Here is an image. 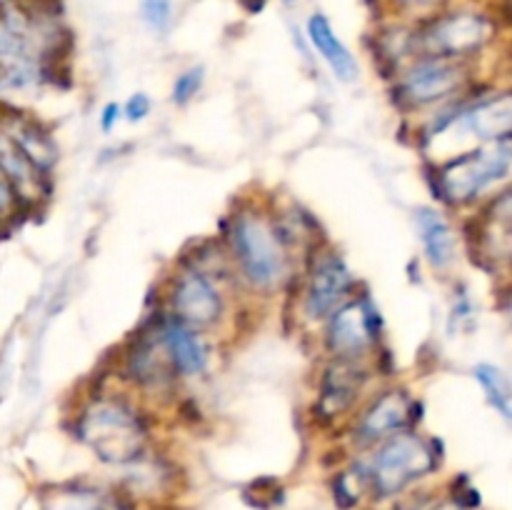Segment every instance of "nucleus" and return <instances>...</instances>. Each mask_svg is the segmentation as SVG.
I'll return each instance as SVG.
<instances>
[{
    "instance_id": "19",
    "label": "nucleus",
    "mask_w": 512,
    "mask_h": 510,
    "mask_svg": "<svg viewBox=\"0 0 512 510\" xmlns=\"http://www.w3.org/2000/svg\"><path fill=\"white\" fill-rule=\"evenodd\" d=\"M308 38L320 53V58L333 70L335 78L343 80V83H353L358 78V60L345 48V43L338 38V33H335L333 25H330V20L323 13H315L308 18Z\"/></svg>"
},
{
    "instance_id": "21",
    "label": "nucleus",
    "mask_w": 512,
    "mask_h": 510,
    "mask_svg": "<svg viewBox=\"0 0 512 510\" xmlns=\"http://www.w3.org/2000/svg\"><path fill=\"white\" fill-rule=\"evenodd\" d=\"M473 378L478 380V385L483 388L485 400L490 403V408L498 410L503 415V420L512 418V385L508 373L503 368L493 363H478L473 368Z\"/></svg>"
},
{
    "instance_id": "12",
    "label": "nucleus",
    "mask_w": 512,
    "mask_h": 510,
    "mask_svg": "<svg viewBox=\"0 0 512 510\" xmlns=\"http://www.w3.org/2000/svg\"><path fill=\"white\" fill-rule=\"evenodd\" d=\"M413 410L415 403L405 390H385L360 415L358 425H355V440L365 448L378 445L388 435L410 428L413 425Z\"/></svg>"
},
{
    "instance_id": "14",
    "label": "nucleus",
    "mask_w": 512,
    "mask_h": 510,
    "mask_svg": "<svg viewBox=\"0 0 512 510\" xmlns=\"http://www.w3.org/2000/svg\"><path fill=\"white\" fill-rule=\"evenodd\" d=\"M128 373L135 383L148 385H163L175 378L173 363H170L168 348L163 340V323L155 325L145 335H138L128 353Z\"/></svg>"
},
{
    "instance_id": "5",
    "label": "nucleus",
    "mask_w": 512,
    "mask_h": 510,
    "mask_svg": "<svg viewBox=\"0 0 512 510\" xmlns=\"http://www.w3.org/2000/svg\"><path fill=\"white\" fill-rule=\"evenodd\" d=\"M495 38V20L478 10H450L408 35L413 58L468 60Z\"/></svg>"
},
{
    "instance_id": "22",
    "label": "nucleus",
    "mask_w": 512,
    "mask_h": 510,
    "mask_svg": "<svg viewBox=\"0 0 512 510\" xmlns=\"http://www.w3.org/2000/svg\"><path fill=\"white\" fill-rule=\"evenodd\" d=\"M43 510H108V500L90 485H63L43 500Z\"/></svg>"
},
{
    "instance_id": "4",
    "label": "nucleus",
    "mask_w": 512,
    "mask_h": 510,
    "mask_svg": "<svg viewBox=\"0 0 512 510\" xmlns=\"http://www.w3.org/2000/svg\"><path fill=\"white\" fill-rule=\"evenodd\" d=\"M230 248L253 288L273 290L288 278L290 255L285 238L265 215L240 210L230 215Z\"/></svg>"
},
{
    "instance_id": "3",
    "label": "nucleus",
    "mask_w": 512,
    "mask_h": 510,
    "mask_svg": "<svg viewBox=\"0 0 512 510\" xmlns=\"http://www.w3.org/2000/svg\"><path fill=\"white\" fill-rule=\"evenodd\" d=\"M433 440H425L418 430L405 428L375 445L373 455L363 465L365 485L375 498H395L420 478L438 468Z\"/></svg>"
},
{
    "instance_id": "29",
    "label": "nucleus",
    "mask_w": 512,
    "mask_h": 510,
    "mask_svg": "<svg viewBox=\"0 0 512 510\" xmlns=\"http://www.w3.org/2000/svg\"><path fill=\"white\" fill-rule=\"evenodd\" d=\"M13 208H15L13 188H10V185H8L5 175L0 173V218H5V215H8Z\"/></svg>"
},
{
    "instance_id": "15",
    "label": "nucleus",
    "mask_w": 512,
    "mask_h": 510,
    "mask_svg": "<svg viewBox=\"0 0 512 510\" xmlns=\"http://www.w3.org/2000/svg\"><path fill=\"white\" fill-rule=\"evenodd\" d=\"M512 200L510 190H503L493 203L488 205V213L480 218V228L475 240H478V255L488 260L490 265L508 263L512 248Z\"/></svg>"
},
{
    "instance_id": "8",
    "label": "nucleus",
    "mask_w": 512,
    "mask_h": 510,
    "mask_svg": "<svg viewBox=\"0 0 512 510\" xmlns=\"http://www.w3.org/2000/svg\"><path fill=\"white\" fill-rule=\"evenodd\" d=\"M378 310L368 295L355 300H345L340 308L328 315V328H325V343L335 358L360 360L375 345L380 335Z\"/></svg>"
},
{
    "instance_id": "30",
    "label": "nucleus",
    "mask_w": 512,
    "mask_h": 510,
    "mask_svg": "<svg viewBox=\"0 0 512 510\" xmlns=\"http://www.w3.org/2000/svg\"><path fill=\"white\" fill-rule=\"evenodd\" d=\"M393 3L403 5V8H423V5H433L438 0H393Z\"/></svg>"
},
{
    "instance_id": "20",
    "label": "nucleus",
    "mask_w": 512,
    "mask_h": 510,
    "mask_svg": "<svg viewBox=\"0 0 512 510\" xmlns=\"http://www.w3.org/2000/svg\"><path fill=\"white\" fill-rule=\"evenodd\" d=\"M415 225H418L420 243H423L425 258L435 270H443L455 258V230L445 220V215L435 208L415 210Z\"/></svg>"
},
{
    "instance_id": "1",
    "label": "nucleus",
    "mask_w": 512,
    "mask_h": 510,
    "mask_svg": "<svg viewBox=\"0 0 512 510\" xmlns=\"http://www.w3.org/2000/svg\"><path fill=\"white\" fill-rule=\"evenodd\" d=\"M60 30L50 13L18 0L0 8V93L38 88L48 80Z\"/></svg>"
},
{
    "instance_id": "32",
    "label": "nucleus",
    "mask_w": 512,
    "mask_h": 510,
    "mask_svg": "<svg viewBox=\"0 0 512 510\" xmlns=\"http://www.w3.org/2000/svg\"><path fill=\"white\" fill-rule=\"evenodd\" d=\"M423 508H425V505H423ZM423 508H420V505H418V508H410V510H423Z\"/></svg>"
},
{
    "instance_id": "13",
    "label": "nucleus",
    "mask_w": 512,
    "mask_h": 510,
    "mask_svg": "<svg viewBox=\"0 0 512 510\" xmlns=\"http://www.w3.org/2000/svg\"><path fill=\"white\" fill-rule=\"evenodd\" d=\"M363 383L365 370L363 365H360V360L335 358L333 363L325 368L323 380H320L315 413L323 420H335L340 418V415H345L353 408L355 400H358Z\"/></svg>"
},
{
    "instance_id": "9",
    "label": "nucleus",
    "mask_w": 512,
    "mask_h": 510,
    "mask_svg": "<svg viewBox=\"0 0 512 510\" xmlns=\"http://www.w3.org/2000/svg\"><path fill=\"white\" fill-rule=\"evenodd\" d=\"M223 310V295L203 270L190 265L175 278L173 290H170V313H173L170 318L188 328L203 330L218 323L223 318Z\"/></svg>"
},
{
    "instance_id": "18",
    "label": "nucleus",
    "mask_w": 512,
    "mask_h": 510,
    "mask_svg": "<svg viewBox=\"0 0 512 510\" xmlns=\"http://www.w3.org/2000/svg\"><path fill=\"white\" fill-rule=\"evenodd\" d=\"M0 130L18 145L20 153H23L40 173H50V170H53L55 160H58V148H55L53 143V135H50L43 125L35 123V120L30 118H23V115H10V118H5L3 128Z\"/></svg>"
},
{
    "instance_id": "6",
    "label": "nucleus",
    "mask_w": 512,
    "mask_h": 510,
    "mask_svg": "<svg viewBox=\"0 0 512 510\" xmlns=\"http://www.w3.org/2000/svg\"><path fill=\"white\" fill-rule=\"evenodd\" d=\"M512 145L510 138L483 143L468 153L453 155L438 170L440 198L448 203H473L480 195L488 193L498 180H505L510 173Z\"/></svg>"
},
{
    "instance_id": "27",
    "label": "nucleus",
    "mask_w": 512,
    "mask_h": 510,
    "mask_svg": "<svg viewBox=\"0 0 512 510\" xmlns=\"http://www.w3.org/2000/svg\"><path fill=\"white\" fill-rule=\"evenodd\" d=\"M150 108H153V103H150V98L145 93H135L130 95L128 103H125L123 115L125 120H130V123H140V120H145L150 115Z\"/></svg>"
},
{
    "instance_id": "23",
    "label": "nucleus",
    "mask_w": 512,
    "mask_h": 510,
    "mask_svg": "<svg viewBox=\"0 0 512 510\" xmlns=\"http://www.w3.org/2000/svg\"><path fill=\"white\" fill-rule=\"evenodd\" d=\"M360 485H365V475H363V465H355L353 470H345V473H338L330 483V490H333V498L338 503L340 510H350L358 505L360 500ZM368 488V485H365Z\"/></svg>"
},
{
    "instance_id": "28",
    "label": "nucleus",
    "mask_w": 512,
    "mask_h": 510,
    "mask_svg": "<svg viewBox=\"0 0 512 510\" xmlns=\"http://www.w3.org/2000/svg\"><path fill=\"white\" fill-rule=\"evenodd\" d=\"M120 115H123V110H120L118 103L105 105L103 113H100V130H103V133H110V130L115 128V123L120 120Z\"/></svg>"
},
{
    "instance_id": "7",
    "label": "nucleus",
    "mask_w": 512,
    "mask_h": 510,
    "mask_svg": "<svg viewBox=\"0 0 512 510\" xmlns=\"http://www.w3.org/2000/svg\"><path fill=\"white\" fill-rule=\"evenodd\" d=\"M468 73L465 60L413 58L395 83V100L410 110L443 103L465 88Z\"/></svg>"
},
{
    "instance_id": "17",
    "label": "nucleus",
    "mask_w": 512,
    "mask_h": 510,
    "mask_svg": "<svg viewBox=\"0 0 512 510\" xmlns=\"http://www.w3.org/2000/svg\"><path fill=\"white\" fill-rule=\"evenodd\" d=\"M0 173L5 175L8 185L13 188L15 200L23 203H35L38 198L48 195V178L40 173L23 153L18 145L0 130Z\"/></svg>"
},
{
    "instance_id": "25",
    "label": "nucleus",
    "mask_w": 512,
    "mask_h": 510,
    "mask_svg": "<svg viewBox=\"0 0 512 510\" xmlns=\"http://www.w3.org/2000/svg\"><path fill=\"white\" fill-rule=\"evenodd\" d=\"M140 13L150 28L163 33L173 20V3L170 0H140Z\"/></svg>"
},
{
    "instance_id": "2",
    "label": "nucleus",
    "mask_w": 512,
    "mask_h": 510,
    "mask_svg": "<svg viewBox=\"0 0 512 510\" xmlns=\"http://www.w3.org/2000/svg\"><path fill=\"white\" fill-rule=\"evenodd\" d=\"M78 438L103 463L128 465L143 458L148 428L138 410L118 398H95L85 405L75 423Z\"/></svg>"
},
{
    "instance_id": "16",
    "label": "nucleus",
    "mask_w": 512,
    "mask_h": 510,
    "mask_svg": "<svg viewBox=\"0 0 512 510\" xmlns=\"http://www.w3.org/2000/svg\"><path fill=\"white\" fill-rule=\"evenodd\" d=\"M163 340L168 348L170 363H173L175 375H200L208 368V345H205L200 330L188 328V325L178 323L175 318L163 320Z\"/></svg>"
},
{
    "instance_id": "24",
    "label": "nucleus",
    "mask_w": 512,
    "mask_h": 510,
    "mask_svg": "<svg viewBox=\"0 0 512 510\" xmlns=\"http://www.w3.org/2000/svg\"><path fill=\"white\" fill-rule=\"evenodd\" d=\"M203 80H205V70L200 68V65L198 68H190L185 70V73H180L173 83V103L178 105L190 103V100L200 93V88H203Z\"/></svg>"
},
{
    "instance_id": "10",
    "label": "nucleus",
    "mask_w": 512,
    "mask_h": 510,
    "mask_svg": "<svg viewBox=\"0 0 512 510\" xmlns=\"http://www.w3.org/2000/svg\"><path fill=\"white\" fill-rule=\"evenodd\" d=\"M445 125H455L463 130V135H470L480 143H493V140L510 138L512 130V95L498 93L488 98L470 100V103L458 105L453 115L440 120L438 128H433V135L443 130Z\"/></svg>"
},
{
    "instance_id": "11",
    "label": "nucleus",
    "mask_w": 512,
    "mask_h": 510,
    "mask_svg": "<svg viewBox=\"0 0 512 510\" xmlns=\"http://www.w3.org/2000/svg\"><path fill=\"white\" fill-rule=\"evenodd\" d=\"M353 270L343 260V255L328 253L315 260L310 270L308 290H305V310L313 320H323L333 313L335 308L348 300L353 290Z\"/></svg>"
},
{
    "instance_id": "26",
    "label": "nucleus",
    "mask_w": 512,
    "mask_h": 510,
    "mask_svg": "<svg viewBox=\"0 0 512 510\" xmlns=\"http://www.w3.org/2000/svg\"><path fill=\"white\" fill-rule=\"evenodd\" d=\"M450 500H453L460 510H475V508H480V503H483L480 493L468 483V478H465V475L458 480V483L450 485Z\"/></svg>"
},
{
    "instance_id": "31",
    "label": "nucleus",
    "mask_w": 512,
    "mask_h": 510,
    "mask_svg": "<svg viewBox=\"0 0 512 510\" xmlns=\"http://www.w3.org/2000/svg\"><path fill=\"white\" fill-rule=\"evenodd\" d=\"M10 3H15V0H0V8H3V5H10Z\"/></svg>"
}]
</instances>
